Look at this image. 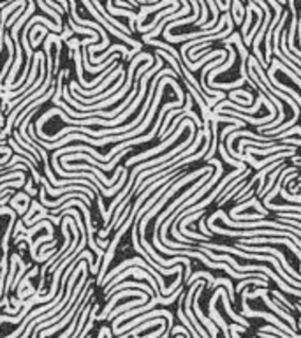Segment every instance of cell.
Returning a JSON list of instances; mask_svg holds the SVG:
<instances>
[{"label": "cell", "mask_w": 301, "mask_h": 338, "mask_svg": "<svg viewBox=\"0 0 301 338\" xmlns=\"http://www.w3.org/2000/svg\"><path fill=\"white\" fill-rule=\"evenodd\" d=\"M250 20H252V9L250 7H247V18H245V25H243V28H241V34L243 35H249V32H250Z\"/></svg>", "instance_id": "30bf717a"}, {"label": "cell", "mask_w": 301, "mask_h": 338, "mask_svg": "<svg viewBox=\"0 0 301 338\" xmlns=\"http://www.w3.org/2000/svg\"><path fill=\"white\" fill-rule=\"evenodd\" d=\"M294 134L301 136V125H299V127H291V129L284 130V133H280V134H277V136H271V138H275V141H282V139L291 138V136H294Z\"/></svg>", "instance_id": "ba28073f"}, {"label": "cell", "mask_w": 301, "mask_h": 338, "mask_svg": "<svg viewBox=\"0 0 301 338\" xmlns=\"http://www.w3.org/2000/svg\"><path fill=\"white\" fill-rule=\"evenodd\" d=\"M247 208H255V210H257V213H262V215H268V210H266L261 203H259L257 197H250V201H247V203H240L238 206H234V208L229 212V217L236 215V213H240V212H245Z\"/></svg>", "instance_id": "277c9868"}, {"label": "cell", "mask_w": 301, "mask_h": 338, "mask_svg": "<svg viewBox=\"0 0 301 338\" xmlns=\"http://www.w3.org/2000/svg\"><path fill=\"white\" fill-rule=\"evenodd\" d=\"M243 14H245V7L240 4V0H234L233 4V16H234V23H241Z\"/></svg>", "instance_id": "9c48e42d"}, {"label": "cell", "mask_w": 301, "mask_h": 338, "mask_svg": "<svg viewBox=\"0 0 301 338\" xmlns=\"http://www.w3.org/2000/svg\"><path fill=\"white\" fill-rule=\"evenodd\" d=\"M261 331H265V333H273V335H278V336H282V338H294V336L287 335L286 331H280V329H275L273 326H266V328H262Z\"/></svg>", "instance_id": "8fae6325"}, {"label": "cell", "mask_w": 301, "mask_h": 338, "mask_svg": "<svg viewBox=\"0 0 301 338\" xmlns=\"http://www.w3.org/2000/svg\"><path fill=\"white\" fill-rule=\"evenodd\" d=\"M69 197H72V199H74V197H81V199H83V203H85L86 206H90V197L86 196L85 192H72V194H71V192H67L64 197H60L59 201H46V199H44V191H43V189H41V201H43V203L46 204V206H53V208H55V206H59L60 203L67 201Z\"/></svg>", "instance_id": "5b68a950"}, {"label": "cell", "mask_w": 301, "mask_h": 338, "mask_svg": "<svg viewBox=\"0 0 301 338\" xmlns=\"http://www.w3.org/2000/svg\"><path fill=\"white\" fill-rule=\"evenodd\" d=\"M218 154L222 155V160H224V162H228L229 166H234L236 169H241V171H247V169H249V167H247L245 162H241V160L231 157V155L228 154V150H225V145H220V146H218Z\"/></svg>", "instance_id": "8992f818"}, {"label": "cell", "mask_w": 301, "mask_h": 338, "mask_svg": "<svg viewBox=\"0 0 301 338\" xmlns=\"http://www.w3.org/2000/svg\"><path fill=\"white\" fill-rule=\"evenodd\" d=\"M291 159H292V162H294L296 166H301V159L299 157H296V155H294V157H291Z\"/></svg>", "instance_id": "5bb4252c"}, {"label": "cell", "mask_w": 301, "mask_h": 338, "mask_svg": "<svg viewBox=\"0 0 301 338\" xmlns=\"http://www.w3.org/2000/svg\"><path fill=\"white\" fill-rule=\"evenodd\" d=\"M189 122H191V118H185V120L181 122L180 125H178V129L175 130V134H171V136H169V138L164 139V143H162V145H159V146L152 148V150H148V152H143V154L136 155V157H130L129 160H127V166H133V164H138L139 160H146V159L154 157V155H157V154H160V152H164V150H166V148H167L169 145H173V143H175L176 139L180 138L181 133H183V129H185V127H189Z\"/></svg>", "instance_id": "6da1fadb"}, {"label": "cell", "mask_w": 301, "mask_h": 338, "mask_svg": "<svg viewBox=\"0 0 301 338\" xmlns=\"http://www.w3.org/2000/svg\"><path fill=\"white\" fill-rule=\"evenodd\" d=\"M225 49H228V60H225V64H222V65H218V67H215V69H212V71L208 72V86H212L213 83H215V78L218 76V74H222V72H225V71H229L231 67H233V64H234V60H236V51H234V48L231 46V44H225Z\"/></svg>", "instance_id": "7a4b0ae2"}, {"label": "cell", "mask_w": 301, "mask_h": 338, "mask_svg": "<svg viewBox=\"0 0 301 338\" xmlns=\"http://www.w3.org/2000/svg\"><path fill=\"white\" fill-rule=\"evenodd\" d=\"M199 231L204 234V236H208L210 240H212V238H213V233H212V231H210L208 228H206V218H204V217H201V218H199Z\"/></svg>", "instance_id": "7c38bea8"}, {"label": "cell", "mask_w": 301, "mask_h": 338, "mask_svg": "<svg viewBox=\"0 0 301 338\" xmlns=\"http://www.w3.org/2000/svg\"><path fill=\"white\" fill-rule=\"evenodd\" d=\"M12 178H18V180L25 181V175H23V173H14V175H7V176H2V178H0V181H6V180H12Z\"/></svg>", "instance_id": "4fadbf2b"}, {"label": "cell", "mask_w": 301, "mask_h": 338, "mask_svg": "<svg viewBox=\"0 0 301 338\" xmlns=\"http://www.w3.org/2000/svg\"><path fill=\"white\" fill-rule=\"evenodd\" d=\"M203 289H204V284H203V286L197 287V291H196V298H194V310H196V315L199 317L201 321H203L204 326L210 329L212 336H213V338H217V328H215V324H212V321L206 319V317H204L203 314H201V310H199V296L203 294Z\"/></svg>", "instance_id": "3957f363"}, {"label": "cell", "mask_w": 301, "mask_h": 338, "mask_svg": "<svg viewBox=\"0 0 301 338\" xmlns=\"http://www.w3.org/2000/svg\"><path fill=\"white\" fill-rule=\"evenodd\" d=\"M284 167H286V166H280V167H277V169H275L273 173H271V175H270V178H268V183L265 185V189H262V191L259 192V197H265L266 194L270 192L271 189H273V185L277 183V178H278V176H280V173H282V169H284Z\"/></svg>", "instance_id": "52a82bcc"}]
</instances>
